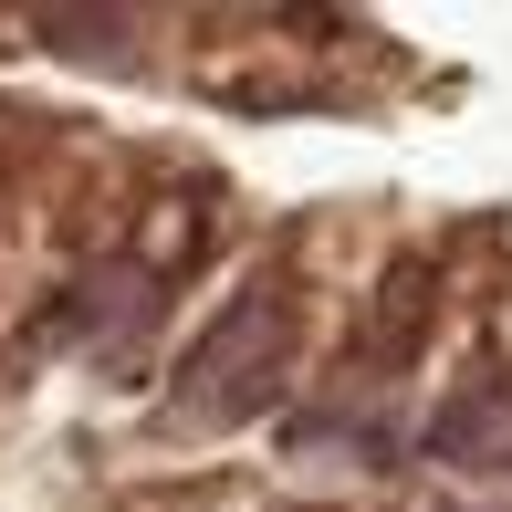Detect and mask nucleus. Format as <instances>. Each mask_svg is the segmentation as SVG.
Listing matches in <instances>:
<instances>
[{
  "label": "nucleus",
  "instance_id": "obj_1",
  "mask_svg": "<svg viewBox=\"0 0 512 512\" xmlns=\"http://www.w3.org/2000/svg\"><path fill=\"white\" fill-rule=\"evenodd\" d=\"M283 356H293V304H283V293H241V304L209 324V345L178 366V408H189L199 429L251 418L272 398V377H283Z\"/></svg>",
  "mask_w": 512,
  "mask_h": 512
}]
</instances>
